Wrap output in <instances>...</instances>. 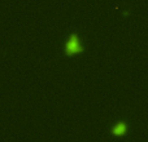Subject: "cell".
Segmentation results:
<instances>
[{
    "mask_svg": "<svg viewBox=\"0 0 148 142\" xmlns=\"http://www.w3.org/2000/svg\"><path fill=\"white\" fill-rule=\"evenodd\" d=\"M127 133H129V123L125 122V120H118L110 128V135L113 137L121 138V137H125Z\"/></svg>",
    "mask_w": 148,
    "mask_h": 142,
    "instance_id": "7a4b0ae2",
    "label": "cell"
},
{
    "mask_svg": "<svg viewBox=\"0 0 148 142\" xmlns=\"http://www.w3.org/2000/svg\"><path fill=\"white\" fill-rule=\"evenodd\" d=\"M83 52H84V45L81 40L79 34L75 32V31L70 32L64 43V56L66 58H72V57L82 54Z\"/></svg>",
    "mask_w": 148,
    "mask_h": 142,
    "instance_id": "6da1fadb",
    "label": "cell"
}]
</instances>
